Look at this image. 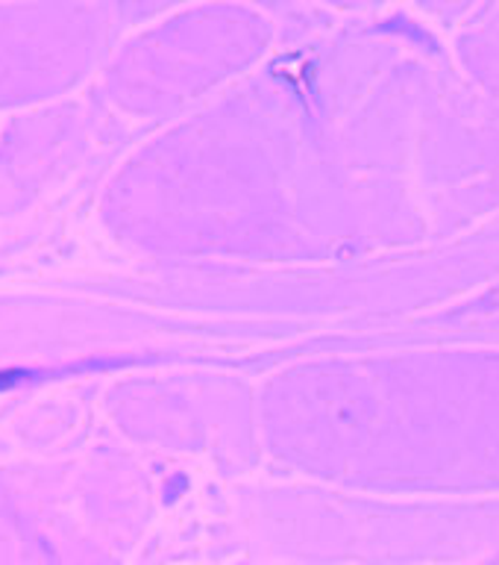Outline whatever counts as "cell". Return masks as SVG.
I'll list each match as a JSON object with an SVG mask.
<instances>
[{
    "label": "cell",
    "mask_w": 499,
    "mask_h": 565,
    "mask_svg": "<svg viewBox=\"0 0 499 565\" xmlns=\"http://www.w3.org/2000/svg\"><path fill=\"white\" fill-rule=\"evenodd\" d=\"M21 377V371H0V388L9 386V383H15Z\"/></svg>",
    "instance_id": "cell-1"
}]
</instances>
